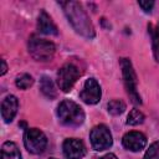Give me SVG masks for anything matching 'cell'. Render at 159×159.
Listing matches in <instances>:
<instances>
[{
    "label": "cell",
    "mask_w": 159,
    "mask_h": 159,
    "mask_svg": "<svg viewBox=\"0 0 159 159\" xmlns=\"http://www.w3.org/2000/svg\"><path fill=\"white\" fill-rule=\"evenodd\" d=\"M58 4L63 7V11H65L70 24L78 34H81L82 36H84L87 39L94 37L93 25L80 2L66 1V2H58Z\"/></svg>",
    "instance_id": "cell-1"
},
{
    "label": "cell",
    "mask_w": 159,
    "mask_h": 159,
    "mask_svg": "<svg viewBox=\"0 0 159 159\" xmlns=\"http://www.w3.org/2000/svg\"><path fill=\"white\" fill-rule=\"evenodd\" d=\"M57 117L63 125L78 127L84 120V112L77 103L65 99L57 107Z\"/></svg>",
    "instance_id": "cell-2"
},
{
    "label": "cell",
    "mask_w": 159,
    "mask_h": 159,
    "mask_svg": "<svg viewBox=\"0 0 159 159\" xmlns=\"http://www.w3.org/2000/svg\"><path fill=\"white\" fill-rule=\"evenodd\" d=\"M55 51L56 47L51 41L40 39L37 36H31L29 41V52L36 61L46 62L52 60Z\"/></svg>",
    "instance_id": "cell-3"
},
{
    "label": "cell",
    "mask_w": 159,
    "mask_h": 159,
    "mask_svg": "<svg viewBox=\"0 0 159 159\" xmlns=\"http://www.w3.org/2000/svg\"><path fill=\"white\" fill-rule=\"evenodd\" d=\"M120 67H122V75H123L127 93L129 94L133 103L140 104L142 101H140V96L137 92V77H135V72L133 70L132 62L128 58H122L120 60Z\"/></svg>",
    "instance_id": "cell-4"
},
{
    "label": "cell",
    "mask_w": 159,
    "mask_h": 159,
    "mask_svg": "<svg viewBox=\"0 0 159 159\" xmlns=\"http://www.w3.org/2000/svg\"><path fill=\"white\" fill-rule=\"evenodd\" d=\"M24 144L32 154H41L47 147L46 135L37 128H29L24 134Z\"/></svg>",
    "instance_id": "cell-5"
},
{
    "label": "cell",
    "mask_w": 159,
    "mask_h": 159,
    "mask_svg": "<svg viewBox=\"0 0 159 159\" xmlns=\"http://www.w3.org/2000/svg\"><path fill=\"white\" fill-rule=\"evenodd\" d=\"M81 76L80 68L73 63H65L57 72V83L62 92H68Z\"/></svg>",
    "instance_id": "cell-6"
},
{
    "label": "cell",
    "mask_w": 159,
    "mask_h": 159,
    "mask_svg": "<svg viewBox=\"0 0 159 159\" xmlns=\"http://www.w3.org/2000/svg\"><path fill=\"white\" fill-rule=\"evenodd\" d=\"M89 139H91L92 148L94 150H98V152L108 149L113 143L112 134L104 124L96 125L89 133Z\"/></svg>",
    "instance_id": "cell-7"
},
{
    "label": "cell",
    "mask_w": 159,
    "mask_h": 159,
    "mask_svg": "<svg viewBox=\"0 0 159 159\" xmlns=\"http://www.w3.org/2000/svg\"><path fill=\"white\" fill-rule=\"evenodd\" d=\"M101 96H102V92L98 82L94 78H88L84 82L83 89L80 93L81 99L87 104H96L99 102Z\"/></svg>",
    "instance_id": "cell-8"
},
{
    "label": "cell",
    "mask_w": 159,
    "mask_h": 159,
    "mask_svg": "<svg viewBox=\"0 0 159 159\" xmlns=\"http://www.w3.org/2000/svg\"><path fill=\"white\" fill-rule=\"evenodd\" d=\"M63 154L68 159H81L86 154V147L82 140L76 138H68L63 142Z\"/></svg>",
    "instance_id": "cell-9"
},
{
    "label": "cell",
    "mask_w": 159,
    "mask_h": 159,
    "mask_svg": "<svg viewBox=\"0 0 159 159\" xmlns=\"http://www.w3.org/2000/svg\"><path fill=\"white\" fill-rule=\"evenodd\" d=\"M123 147L132 152H139L147 145V138L140 132H128L122 139Z\"/></svg>",
    "instance_id": "cell-10"
},
{
    "label": "cell",
    "mask_w": 159,
    "mask_h": 159,
    "mask_svg": "<svg viewBox=\"0 0 159 159\" xmlns=\"http://www.w3.org/2000/svg\"><path fill=\"white\" fill-rule=\"evenodd\" d=\"M17 107H19V102L17 98L12 94L5 97V99L1 103V117L6 123H10L14 117L17 113Z\"/></svg>",
    "instance_id": "cell-11"
},
{
    "label": "cell",
    "mask_w": 159,
    "mask_h": 159,
    "mask_svg": "<svg viewBox=\"0 0 159 159\" xmlns=\"http://www.w3.org/2000/svg\"><path fill=\"white\" fill-rule=\"evenodd\" d=\"M37 27L39 31L45 34V35H57V27L53 24V21L51 20V17L45 12L41 11L39 15V20H37Z\"/></svg>",
    "instance_id": "cell-12"
},
{
    "label": "cell",
    "mask_w": 159,
    "mask_h": 159,
    "mask_svg": "<svg viewBox=\"0 0 159 159\" xmlns=\"http://www.w3.org/2000/svg\"><path fill=\"white\" fill-rule=\"evenodd\" d=\"M1 159H21L20 150L14 142H5L2 144Z\"/></svg>",
    "instance_id": "cell-13"
},
{
    "label": "cell",
    "mask_w": 159,
    "mask_h": 159,
    "mask_svg": "<svg viewBox=\"0 0 159 159\" xmlns=\"http://www.w3.org/2000/svg\"><path fill=\"white\" fill-rule=\"evenodd\" d=\"M40 88H41V92L50 99L55 98L56 97V89H55V86H53V82L51 81V78H48L47 76H43L41 78V82H40Z\"/></svg>",
    "instance_id": "cell-14"
},
{
    "label": "cell",
    "mask_w": 159,
    "mask_h": 159,
    "mask_svg": "<svg viewBox=\"0 0 159 159\" xmlns=\"http://www.w3.org/2000/svg\"><path fill=\"white\" fill-rule=\"evenodd\" d=\"M107 108H108V112L113 116H118V114H122L125 109V104L123 101L120 99H112L108 102L107 104Z\"/></svg>",
    "instance_id": "cell-15"
},
{
    "label": "cell",
    "mask_w": 159,
    "mask_h": 159,
    "mask_svg": "<svg viewBox=\"0 0 159 159\" xmlns=\"http://www.w3.org/2000/svg\"><path fill=\"white\" fill-rule=\"evenodd\" d=\"M143 122H144V114L139 109L134 108L129 112V114L127 117V124L128 125H138V124H142Z\"/></svg>",
    "instance_id": "cell-16"
},
{
    "label": "cell",
    "mask_w": 159,
    "mask_h": 159,
    "mask_svg": "<svg viewBox=\"0 0 159 159\" xmlns=\"http://www.w3.org/2000/svg\"><path fill=\"white\" fill-rule=\"evenodd\" d=\"M16 86L20 88V89H27L29 87H31L34 84V78L27 75V73H24V75H20L17 78H16Z\"/></svg>",
    "instance_id": "cell-17"
},
{
    "label": "cell",
    "mask_w": 159,
    "mask_h": 159,
    "mask_svg": "<svg viewBox=\"0 0 159 159\" xmlns=\"http://www.w3.org/2000/svg\"><path fill=\"white\" fill-rule=\"evenodd\" d=\"M152 39H153V50H154V56L157 61L159 62V25L152 30Z\"/></svg>",
    "instance_id": "cell-18"
},
{
    "label": "cell",
    "mask_w": 159,
    "mask_h": 159,
    "mask_svg": "<svg viewBox=\"0 0 159 159\" xmlns=\"http://www.w3.org/2000/svg\"><path fill=\"white\" fill-rule=\"evenodd\" d=\"M144 159H159V142H154L145 152Z\"/></svg>",
    "instance_id": "cell-19"
},
{
    "label": "cell",
    "mask_w": 159,
    "mask_h": 159,
    "mask_svg": "<svg viewBox=\"0 0 159 159\" xmlns=\"http://www.w3.org/2000/svg\"><path fill=\"white\" fill-rule=\"evenodd\" d=\"M139 6L145 11V12H150L153 6H154V1H139L138 2Z\"/></svg>",
    "instance_id": "cell-20"
},
{
    "label": "cell",
    "mask_w": 159,
    "mask_h": 159,
    "mask_svg": "<svg viewBox=\"0 0 159 159\" xmlns=\"http://www.w3.org/2000/svg\"><path fill=\"white\" fill-rule=\"evenodd\" d=\"M6 71H7V66H6V62L4 61V60H1V75H5L6 73Z\"/></svg>",
    "instance_id": "cell-21"
},
{
    "label": "cell",
    "mask_w": 159,
    "mask_h": 159,
    "mask_svg": "<svg viewBox=\"0 0 159 159\" xmlns=\"http://www.w3.org/2000/svg\"><path fill=\"white\" fill-rule=\"evenodd\" d=\"M99 159H118L113 153H108V154H106V155H103L102 158H99Z\"/></svg>",
    "instance_id": "cell-22"
},
{
    "label": "cell",
    "mask_w": 159,
    "mask_h": 159,
    "mask_svg": "<svg viewBox=\"0 0 159 159\" xmlns=\"http://www.w3.org/2000/svg\"><path fill=\"white\" fill-rule=\"evenodd\" d=\"M51 159H56V158H51Z\"/></svg>",
    "instance_id": "cell-23"
}]
</instances>
